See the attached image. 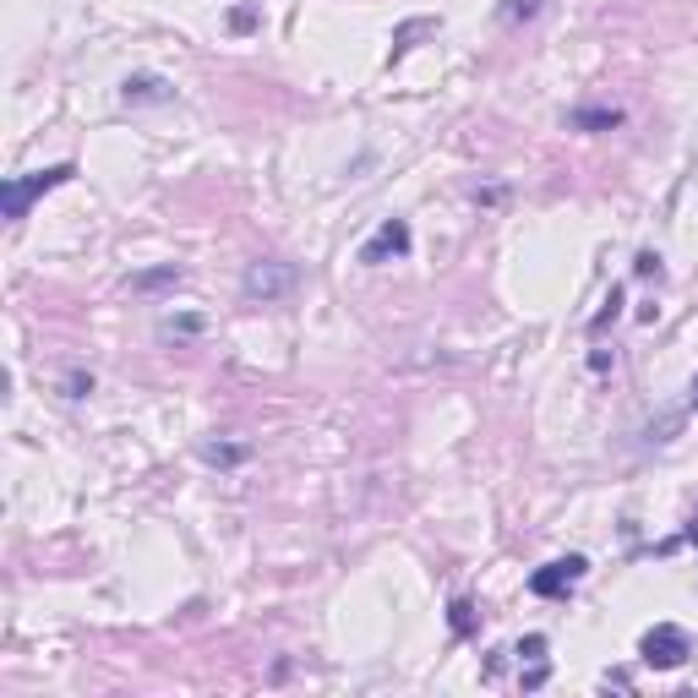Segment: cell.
Instances as JSON below:
<instances>
[{
  "label": "cell",
  "instance_id": "cell-1",
  "mask_svg": "<svg viewBox=\"0 0 698 698\" xmlns=\"http://www.w3.org/2000/svg\"><path fill=\"white\" fill-rule=\"evenodd\" d=\"M71 175H77V164H49V169H33V175H11L5 191H0V213H5V224H22L27 208H33L44 191L66 186Z\"/></svg>",
  "mask_w": 698,
  "mask_h": 698
},
{
  "label": "cell",
  "instance_id": "cell-2",
  "mask_svg": "<svg viewBox=\"0 0 698 698\" xmlns=\"http://www.w3.org/2000/svg\"><path fill=\"white\" fill-rule=\"evenodd\" d=\"M688 655H694V639H688L677 622H655V628L639 639V661L655 666V672H677Z\"/></svg>",
  "mask_w": 698,
  "mask_h": 698
},
{
  "label": "cell",
  "instance_id": "cell-3",
  "mask_svg": "<svg viewBox=\"0 0 698 698\" xmlns=\"http://www.w3.org/2000/svg\"><path fill=\"white\" fill-rule=\"evenodd\" d=\"M295 284H300V268H295V263H279V257H268V263H252V268H246L241 295L274 306V300H284V295H295Z\"/></svg>",
  "mask_w": 698,
  "mask_h": 698
},
{
  "label": "cell",
  "instance_id": "cell-4",
  "mask_svg": "<svg viewBox=\"0 0 698 698\" xmlns=\"http://www.w3.org/2000/svg\"><path fill=\"white\" fill-rule=\"evenodd\" d=\"M584 573H589V562H584V557L546 562V567H535V573H530V595H541V600H562V595H567Z\"/></svg>",
  "mask_w": 698,
  "mask_h": 698
},
{
  "label": "cell",
  "instance_id": "cell-5",
  "mask_svg": "<svg viewBox=\"0 0 698 698\" xmlns=\"http://www.w3.org/2000/svg\"><path fill=\"white\" fill-rule=\"evenodd\" d=\"M410 252V224L405 219H383V230L361 246V263L366 268H383V263H394V257H405Z\"/></svg>",
  "mask_w": 698,
  "mask_h": 698
},
{
  "label": "cell",
  "instance_id": "cell-6",
  "mask_svg": "<svg viewBox=\"0 0 698 698\" xmlns=\"http://www.w3.org/2000/svg\"><path fill=\"white\" fill-rule=\"evenodd\" d=\"M519 661H530V672H524V688H541L552 672H546V639L541 633H530L524 644H519Z\"/></svg>",
  "mask_w": 698,
  "mask_h": 698
},
{
  "label": "cell",
  "instance_id": "cell-7",
  "mask_svg": "<svg viewBox=\"0 0 698 698\" xmlns=\"http://www.w3.org/2000/svg\"><path fill=\"white\" fill-rule=\"evenodd\" d=\"M121 99H126V104H164V99H169V82H164V77H126Z\"/></svg>",
  "mask_w": 698,
  "mask_h": 698
},
{
  "label": "cell",
  "instance_id": "cell-8",
  "mask_svg": "<svg viewBox=\"0 0 698 698\" xmlns=\"http://www.w3.org/2000/svg\"><path fill=\"white\" fill-rule=\"evenodd\" d=\"M573 126L578 132H611V126H622V110H573Z\"/></svg>",
  "mask_w": 698,
  "mask_h": 698
},
{
  "label": "cell",
  "instance_id": "cell-9",
  "mask_svg": "<svg viewBox=\"0 0 698 698\" xmlns=\"http://www.w3.org/2000/svg\"><path fill=\"white\" fill-rule=\"evenodd\" d=\"M246 453H252V447H241V442H202V458H208V464H224V469H230V464H246Z\"/></svg>",
  "mask_w": 698,
  "mask_h": 698
},
{
  "label": "cell",
  "instance_id": "cell-10",
  "mask_svg": "<svg viewBox=\"0 0 698 698\" xmlns=\"http://www.w3.org/2000/svg\"><path fill=\"white\" fill-rule=\"evenodd\" d=\"M180 284V268H153V274H137L132 289H175Z\"/></svg>",
  "mask_w": 698,
  "mask_h": 698
},
{
  "label": "cell",
  "instance_id": "cell-11",
  "mask_svg": "<svg viewBox=\"0 0 698 698\" xmlns=\"http://www.w3.org/2000/svg\"><path fill=\"white\" fill-rule=\"evenodd\" d=\"M447 622H453V633H458V639H469V633H475V606H469V600H453Z\"/></svg>",
  "mask_w": 698,
  "mask_h": 698
},
{
  "label": "cell",
  "instance_id": "cell-12",
  "mask_svg": "<svg viewBox=\"0 0 698 698\" xmlns=\"http://www.w3.org/2000/svg\"><path fill=\"white\" fill-rule=\"evenodd\" d=\"M431 27H436V22H431V16H420V22H410V27H405V33H399V38H394V60H399V55H405V49H410V38H416V33H431Z\"/></svg>",
  "mask_w": 698,
  "mask_h": 698
},
{
  "label": "cell",
  "instance_id": "cell-13",
  "mask_svg": "<svg viewBox=\"0 0 698 698\" xmlns=\"http://www.w3.org/2000/svg\"><path fill=\"white\" fill-rule=\"evenodd\" d=\"M541 5H546V0H508V5H502V16H508V22H524V16H535Z\"/></svg>",
  "mask_w": 698,
  "mask_h": 698
},
{
  "label": "cell",
  "instance_id": "cell-14",
  "mask_svg": "<svg viewBox=\"0 0 698 698\" xmlns=\"http://www.w3.org/2000/svg\"><path fill=\"white\" fill-rule=\"evenodd\" d=\"M66 394H71V399H82V394H93V377H66Z\"/></svg>",
  "mask_w": 698,
  "mask_h": 698
},
{
  "label": "cell",
  "instance_id": "cell-15",
  "mask_svg": "<svg viewBox=\"0 0 698 698\" xmlns=\"http://www.w3.org/2000/svg\"><path fill=\"white\" fill-rule=\"evenodd\" d=\"M694 410H698V383H694Z\"/></svg>",
  "mask_w": 698,
  "mask_h": 698
}]
</instances>
